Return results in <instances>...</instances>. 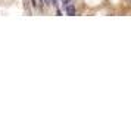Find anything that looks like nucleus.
<instances>
[{"mask_svg": "<svg viewBox=\"0 0 131 126\" xmlns=\"http://www.w3.org/2000/svg\"><path fill=\"white\" fill-rule=\"evenodd\" d=\"M66 13L71 15V16H72V15H75V7H74L72 5H66Z\"/></svg>", "mask_w": 131, "mask_h": 126, "instance_id": "obj_1", "label": "nucleus"}, {"mask_svg": "<svg viewBox=\"0 0 131 126\" xmlns=\"http://www.w3.org/2000/svg\"><path fill=\"white\" fill-rule=\"evenodd\" d=\"M62 3L66 6V5H69V3H71V0H62Z\"/></svg>", "mask_w": 131, "mask_h": 126, "instance_id": "obj_2", "label": "nucleus"}, {"mask_svg": "<svg viewBox=\"0 0 131 126\" xmlns=\"http://www.w3.org/2000/svg\"><path fill=\"white\" fill-rule=\"evenodd\" d=\"M52 3H53V5H56V0H52Z\"/></svg>", "mask_w": 131, "mask_h": 126, "instance_id": "obj_3", "label": "nucleus"}]
</instances>
